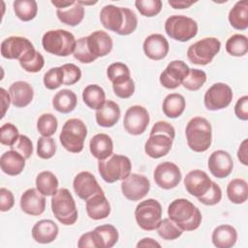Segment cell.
Here are the masks:
<instances>
[{
  "label": "cell",
  "mask_w": 248,
  "mask_h": 248,
  "mask_svg": "<svg viewBox=\"0 0 248 248\" xmlns=\"http://www.w3.org/2000/svg\"><path fill=\"white\" fill-rule=\"evenodd\" d=\"M232 88L223 82L212 84L205 92L203 103L208 110H219L227 108L232 100Z\"/></svg>",
  "instance_id": "cell-11"
},
{
  "label": "cell",
  "mask_w": 248,
  "mask_h": 248,
  "mask_svg": "<svg viewBox=\"0 0 248 248\" xmlns=\"http://www.w3.org/2000/svg\"><path fill=\"white\" fill-rule=\"evenodd\" d=\"M144 54L152 60H162L169 52L168 40L161 34H151L145 38L142 45Z\"/></svg>",
  "instance_id": "cell-21"
},
{
  "label": "cell",
  "mask_w": 248,
  "mask_h": 248,
  "mask_svg": "<svg viewBox=\"0 0 248 248\" xmlns=\"http://www.w3.org/2000/svg\"><path fill=\"white\" fill-rule=\"evenodd\" d=\"M185 135L188 146L195 152L206 151L212 140V128L209 121L202 116H195L187 123Z\"/></svg>",
  "instance_id": "cell-3"
},
{
  "label": "cell",
  "mask_w": 248,
  "mask_h": 248,
  "mask_svg": "<svg viewBox=\"0 0 248 248\" xmlns=\"http://www.w3.org/2000/svg\"><path fill=\"white\" fill-rule=\"evenodd\" d=\"M57 225L49 219H43L38 221L32 228L33 239L41 244H47L55 240L58 235Z\"/></svg>",
  "instance_id": "cell-25"
},
{
  "label": "cell",
  "mask_w": 248,
  "mask_h": 248,
  "mask_svg": "<svg viewBox=\"0 0 248 248\" xmlns=\"http://www.w3.org/2000/svg\"><path fill=\"white\" fill-rule=\"evenodd\" d=\"M168 215L183 232L197 230L202 219L200 209L186 199L172 201L168 207Z\"/></svg>",
  "instance_id": "cell-2"
},
{
  "label": "cell",
  "mask_w": 248,
  "mask_h": 248,
  "mask_svg": "<svg viewBox=\"0 0 248 248\" xmlns=\"http://www.w3.org/2000/svg\"><path fill=\"white\" fill-rule=\"evenodd\" d=\"M237 158L244 166H248V140H243L237 150Z\"/></svg>",
  "instance_id": "cell-58"
},
{
  "label": "cell",
  "mask_w": 248,
  "mask_h": 248,
  "mask_svg": "<svg viewBox=\"0 0 248 248\" xmlns=\"http://www.w3.org/2000/svg\"><path fill=\"white\" fill-rule=\"evenodd\" d=\"M51 210L54 217L63 225H74L78 220L76 202L66 188H60L52 195Z\"/></svg>",
  "instance_id": "cell-6"
},
{
  "label": "cell",
  "mask_w": 248,
  "mask_h": 248,
  "mask_svg": "<svg viewBox=\"0 0 248 248\" xmlns=\"http://www.w3.org/2000/svg\"><path fill=\"white\" fill-rule=\"evenodd\" d=\"M169 5L173 9H187L192 6L196 1H187V0H169Z\"/></svg>",
  "instance_id": "cell-60"
},
{
  "label": "cell",
  "mask_w": 248,
  "mask_h": 248,
  "mask_svg": "<svg viewBox=\"0 0 248 248\" xmlns=\"http://www.w3.org/2000/svg\"><path fill=\"white\" fill-rule=\"evenodd\" d=\"M154 134H164L173 140L175 137V130L173 126L167 121H157L150 131V135Z\"/></svg>",
  "instance_id": "cell-55"
},
{
  "label": "cell",
  "mask_w": 248,
  "mask_h": 248,
  "mask_svg": "<svg viewBox=\"0 0 248 248\" xmlns=\"http://www.w3.org/2000/svg\"><path fill=\"white\" fill-rule=\"evenodd\" d=\"M206 74L200 69H190L187 77L182 81L184 88L190 91H197L205 83Z\"/></svg>",
  "instance_id": "cell-43"
},
{
  "label": "cell",
  "mask_w": 248,
  "mask_h": 248,
  "mask_svg": "<svg viewBox=\"0 0 248 248\" xmlns=\"http://www.w3.org/2000/svg\"><path fill=\"white\" fill-rule=\"evenodd\" d=\"M18 61L23 70L28 73H38L45 65L44 56L35 47L29 49Z\"/></svg>",
  "instance_id": "cell-39"
},
{
  "label": "cell",
  "mask_w": 248,
  "mask_h": 248,
  "mask_svg": "<svg viewBox=\"0 0 248 248\" xmlns=\"http://www.w3.org/2000/svg\"><path fill=\"white\" fill-rule=\"evenodd\" d=\"M82 100L91 109H99L106 102L104 89L97 84H89L82 91Z\"/></svg>",
  "instance_id": "cell-36"
},
{
  "label": "cell",
  "mask_w": 248,
  "mask_h": 248,
  "mask_svg": "<svg viewBox=\"0 0 248 248\" xmlns=\"http://www.w3.org/2000/svg\"><path fill=\"white\" fill-rule=\"evenodd\" d=\"M87 136V128L83 121L78 118L68 119L59 135L62 146L69 152L79 153L83 149L84 140Z\"/></svg>",
  "instance_id": "cell-7"
},
{
  "label": "cell",
  "mask_w": 248,
  "mask_h": 248,
  "mask_svg": "<svg viewBox=\"0 0 248 248\" xmlns=\"http://www.w3.org/2000/svg\"><path fill=\"white\" fill-rule=\"evenodd\" d=\"M73 55L77 60H78L81 63H85V64L91 63L97 59L95 56H93L91 54V52L88 48L86 37H81L77 41Z\"/></svg>",
  "instance_id": "cell-47"
},
{
  "label": "cell",
  "mask_w": 248,
  "mask_h": 248,
  "mask_svg": "<svg viewBox=\"0 0 248 248\" xmlns=\"http://www.w3.org/2000/svg\"><path fill=\"white\" fill-rule=\"evenodd\" d=\"M33 47V44L28 39L19 36H12L6 38L1 43V54L7 59L19 60L29 49Z\"/></svg>",
  "instance_id": "cell-17"
},
{
  "label": "cell",
  "mask_w": 248,
  "mask_h": 248,
  "mask_svg": "<svg viewBox=\"0 0 248 248\" xmlns=\"http://www.w3.org/2000/svg\"><path fill=\"white\" fill-rule=\"evenodd\" d=\"M10 147L12 150H15L22 155L26 160L29 159L33 153V143L25 135H19L16 142Z\"/></svg>",
  "instance_id": "cell-52"
},
{
  "label": "cell",
  "mask_w": 248,
  "mask_h": 248,
  "mask_svg": "<svg viewBox=\"0 0 248 248\" xmlns=\"http://www.w3.org/2000/svg\"><path fill=\"white\" fill-rule=\"evenodd\" d=\"M208 170L217 178L229 176L233 168V161L230 153L225 150H216L208 158Z\"/></svg>",
  "instance_id": "cell-18"
},
{
  "label": "cell",
  "mask_w": 248,
  "mask_h": 248,
  "mask_svg": "<svg viewBox=\"0 0 248 248\" xmlns=\"http://www.w3.org/2000/svg\"><path fill=\"white\" fill-rule=\"evenodd\" d=\"M165 31L169 37L175 41L187 42L198 33V24L196 20L186 16L174 15L167 18L165 22Z\"/></svg>",
  "instance_id": "cell-8"
},
{
  "label": "cell",
  "mask_w": 248,
  "mask_h": 248,
  "mask_svg": "<svg viewBox=\"0 0 248 248\" xmlns=\"http://www.w3.org/2000/svg\"><path fill=\"white\" fill-rule=\"evenodd\" d=\"M107 76L108 78L112 82L115 79L121 78L123 77H129L130 76V70L127 65L121 62H115L110 64L108 67L107 70Z\"/></svg>",
  "instance_id": "cell-54"
},
{
  "label": "cell",
  "mask_w": 248,
  "mask_h": 248,
  "mask_svg": "<svg viewBox=\"0 0 248 248\" xmlns=\"http://www.w3.org/2000/svg\"><path fill=\"white\" fill-rule=\"evenodd\" d=\"M150 190L148 178L142 174L130 173L128 177L122 180L121 191L124 197L132 202L143 199Z\"/></svg>",
  "instance_id": "cell-13"
},
{
  "label": "cell",
  "mask_w": 248,
  "mask_h": 248,
  "mask_svg": "<svg viewBox=\"0 0 248 248\" xmlns=\"http://www.w3.org/2000/svg\"><path fill=\"white\" fill-rule=\"evenodd\" d=\"M190 68L182 60H173L160 75V83L168 89L177 88L187 77Z\"/></svg>",
  "instance_id": "cell-15"
},
{
  "label": "cell",
  "mask_w": 248,
  "mask_h": 248,
  "mask_svg": "<svg viewBox=\"0 0 248 248\" xmlns=\"http://www.w3.org/2000/svg\"><path fill=\"white\" fill-rule=\"evenodd\" d=\"M77 40L75 36L64 29L48 30L42 38L44 49L57 56H68L75 50Z\"/></svg>",
  "instance_id": "cell-4"
},
{
  "label": "cell",
  "mask_w": 248,
  "mask_h": 248,
  "mask_svg": "<svg viewBox=\"0 0 248 248\" xmlns=\"http://www.w3.org/2000/svg\"><path fill=\"white\" fill-rule=\"evenodd\" d=\"M153 178L160 188L170 190L179 184L182 174L177 165L167 161L157 165L153 172Z\"/></svg>",
  "instance_id": "cell-14"
},
{
  "label": "cell",
  "mask_w": 248,
  "mask_h": 248,
  "mask_svg": "<svg viewBox=\"0 0 248 248\" xmlns=\"http://www.w3.org/2000/svg\"><path fill=\"white\" fill-rule=\"evenodd\" d=\"M18 136L17 128L12 123H5L0 128V142L4 145L12 146Z\"/></svg>",
  "instance_id": "cell-51"
},
{
  "label": "cell",
  "mask_w": 248,
  "mask_h": 248,
  "mask_svg": "<svg viewBox=\"0 0 248 248\" xmlns=\"http://www.w3.org/2000/svg\"><path fill=\"white\" fill-rule=\"evenodd\" d=\"M135 6L140 15L152 17L161 12L163 3L161 0H137Z\"/></svg>",
  "instance_id": "cell-46"
},
{
  "label": "cell",
  "mask_w": 248,
  "mask_h": 248,
  "mask_svg": "<svg viewBox=\"0 0 248 248\" xmlns=\"http://www.w3.org/2000/svg\"><path fill=\"white\" fill-rule=\"evenodd\" d=\"M44 84L46 88L54 90L63 84V71L61 67L49 69L44 75Z\"/></svg>",
  "instance_id": "cell-49"
},
{
  "label": "cell",
  "mask_w": 248,
  "mask_h": 248,
  "mask_svg": "<svg viewBox=\"0 0 248 248\" xmlns=\"http://www.w3.org/2000/svg\"><path fill=\"white\" fill-rule=\"evenodd\" d=\"M226 50L232 56H244L248 51L247 37L242 34H234L226 42Z\"/></svg>",
  "instance_id": "cell-41"
},
{
  "label": "cell",
  "mask_w": 248,
  "mask_h": 248,
  "mask_svg": "<svg viewBox=\"0 0 248 248\" xmlns=\"http://www.w3.org/2000/svg\"><path fill=\"white\" fill-rule=\"evenodd\" d=\"M21 210L32 216H39L46 209V198L35 188L27 189L20 197Z\"/></svg>",
  "instance_id": "cell-20"
},
{
  "label": "cell",
  "mask_w": 248,
  "mask_h": 248,
  "mask_svg": "<svg viewBox=\"0 0 248 248\" xmlns=\"http://www.w3.org/2000/svg\"><path fill=\"white\" fill-rule=\"evenodd\" d=\"M56 15L62 23L76 26L78 25L84 17V7L78 1H75L74 5L68 8L56 10Z\"/></svg>",
  "instance_id": "cell-35"
},
{
  "label": "cell",
  "mask_w": 248,
  "mask_h": 248,
  "mask_svg": "<svg viewBox=\"0 0 248 248\" xmlns=\"http://www.w3.org/2000/svg\"><path fill=\"white\" fill-rule=\"evenodd\" d=\"M221 43L217 38L208 37L202 39L188 47L187 57L196 65H207L220 51Z\"/></svg>",
  "instance_id": "cell-10"
},
{
  "label": "cell",
  "mask_w": 248,
  "mask_h": 248,
  "mask_svg": "<svg viewBox=\"0 0 248 248\" xmlns=\"http://www.w3.org/2000/svg\"><path fill=\"white\" fill-rule=\"evenodd\" d=\"M15 204V198L13 193L6 189L1 188L0 189V210L2 212L9 211Z\"/></svg>",
  "instance_id": "cell-56"
},
{
  "label": "cell",
  "mask_w": 248,
  "mask_h": 248,
  "mask_svg": "<svg viewBox=\"0 0 248 248\" xmlns=\"http://www.w3.org/2000/svg\"><path fill=\"white\" fill-rule=\"evenodd\" d=\"M135 218L139 227L144 231H154L162 220V205L154 199L140 202L135 209Z\"/></svg>",
  "instance_id": "cell-9"
},
{
  "label": "cell",
  "mask_w": 248,
  "mask_h": 248,
  "mask_svg": "<svg viewBox=\"0 0 248 248\" xmlns=\"http://www.w3.org/2000/svg\"><path fill=\"white\" fill-rule=\"evenodd\" d=\"M13 6L16 16L22 21L32 20L38 12V4L35 0H16Z\"/></svg>",
  "instance_id": "cell-40"
},
{
  "label": "cell",
  "mask_w": 248,
  "mask_h": 248,
  "mask_svg": "<svg viewBox=\"0 0 248 248\" xmlns=\"http://www.w3.org/2000/svg\"><path fill=\"white\" fill-rule=\"evenodd\" d=\"M58 127L56 117L51 113H43L37 121V129L43 137H51Z\"/></svg>",
  "instance_id": "cell-44"
},
{
  "label": "cell",
  "mask_w": 248,
  "mask_h": 248,
  "mask_svg": "<svg viewBox=\"0 0 248 248\" xmlns=\"http://www.w3.org/2000/svg\"><path fill=\"white\" fill-rule=\"evenodd\" d=\"M0 94H1V100H2V108H3L2 116L1 117L3 118L5 116L6 110L9 108L10 103H12V102H11L10 94L4 88H0Z\"/></svg>",
  "instance_id": "cell-59"
},
{
  "label": "cell",
  "mask_w": 248,
  "mask_h": 248,
  "mask_svg": "<svg viewBox=\"0 0 248 248\" xmlns=\"http://www.w3.org/2000/svg\"><path fill=\"white\" fill-rule=\"evenodd\" d=\"M150 121L149 113L145 108L140 105L130 107L124 115L123 125L127 133L133 136L141 135Z\"/></svg>",
  "instance_id": "cell-12"
},
{
  "label": "cell",
  "mask_w": 248,
  "mask_h": 248,
  "mask_svg": "<svg viewBox=\"0 0 248 248\" xmlns=\"http://www.w3.org/2000/svg\"><path fill=\"white\" fill-rule=\"evenodd\" d=\"M221 199H222V190L220 186L214 181L211 182V185L208 191L202 197L198 198L199 202L205 205H215L220 202Z\"/></svg>",
  "instance_id": "cell-50"
},
{
  "label": "cell",
  "mask_w": 248,
  "mask_h": 248,
  "mask_svg": "<svg viewBox=\"0 0 248 248\" xmlns=\"http://www.w3.org/2000/svg\"><path fill=\"white\" fill-rule=\"evenodd\" d=\"M227 196L229 200L235 204H241L248 198V184L242 178L231 180L227 186Z\"/></svg>",
  "instance_id": "cell-37"
},
{
  "label": "cell",
  "mask_w": 248,
  "mask_h": 248,
  "mask_svg": "<svg viewBox=\"0 0 248 248\" xmlns=\"http://www.w3.org/2000/svg\"><path fill=\"white\" fill-rule=\"evenodd\" d=\"M56 152V144L50 137H41L37 142V154L42 159H50Z\"/></svg>",
  "instance_id": "cell-48"
},
{
  "label": "cell",
  "mask_w": 248,
  "mask_h": 248,
  "mask_svg": "<svg viewBox=\"0 0 248 248\" xmlns=\"http://www.w3.org/2000/svg\"><path fill=\"white\" fill-rule=\"evenodd\" d=\"M186 107L185 98L178 93H170L167 95L163 101V112L169 118L179 117Z\"/></svg>",
  "instance_id": "cell-34"
},
{
  "label": "cell",
  "mask_w": 248,
  "mask_h": 248,
  "mask_svg": "<svg viewBox=\"0 0 248 248\" xmlns=\"http://www.w3.org/2000/svg\"><path fill=\"white\" fill-rule=\"evenodd\" d=\"M91 233L95 248H111L118 241V231L110 224L98 226Z\"/></svg>",
  "instance_id": "cell-26"
},
{
  "label": "cell",
  "mask_w": 248,
  "mask_h": 248,
  "mask_svg": "<svg viewBox=\"0 0 248 248\" xmlns=\"http://www.w3.org/2000/svg\"><path fill=\"white\" fill-rule=\"evenodd\" d=\"M9 94L11 102L15 107L24 108L32 102L34 90L28 82L18 80L10 85Z\"/></svg>",
  "instance_id": "cell-24"
},
{
  "label": "cell",
  "mask_w": 248,
  "mask_h": 248,
  "mask_svg": "<svg viewBox=\"0 0 248 248\" xmlns=\"http://www.w3.org/2000/svg\"><path fill=\"white\" fill-rule=\"evenodd\" d=\"M112 89L117 97L127 99L130 98L135 92V82L131 76L123 77L112 81Z\"/></svg>",
  "instance_id": "cell-45"
},
{
  "label": "cell",
  "mask_w": 248,
  "mask_h": 248,
  "mask_svg": "<svg viewBox=\"0 0 248 248\" xmlns=\"http://www.w3.org/2000/svg\"><path fill=\"white\" fill-rule=\"evenodd\" d=\"M36 189L44 196H52L58 190V179L51 171H42L36 177Z\"/></svg>",
  "instance_id": "cell-38"
},
{
  "label": "cell",
  "mask_w": 248,
  "mask_h": 248,
  "mask_svg": "<svg viewBox=\"0 0 248 248\" xmlns=\"http://www.w3.org/2000/svg\"><path fill=\"white\" fill-rule=\"evenodd\" d=\"M172 140H173L164 134L149 135V138L144 144V151L153 159L164 157L170 151Z\"/></svg>",
  "instance_id": "cell-23"
},
{
  "label": "cell",
  "mask_w": 248,
  "mask_h": 248,
  "mask_svg": "<svg viewBox=\"0 0 248 248\" xmlns=\"http://www.w3.org/2000/svg\"><path fill=\"white\" fill-rule=\"evenodd\" d=\"M75 1H69V0H55L51 1V4L57 8V10H62L65 8H68L72 5H74Z\"/></svg>",
  "instance_id": "cell-62"
},
{
  "label": "cell",
  "mask_w": 248,
  "mask_h": 248,
  "mask_svg": "<svg viewBox=\"0 0 248 248\" xmlns=\"http://www.w3.org/2000/svg\"><path fill=\"white\" fill-rule=\"evenodd\" d=\"M211 240L217 248H231L236 243L237 232L231 225H220L212 232Z\"/></svg>",
  "instance_id": "cell-31"
},
{
  "label": "cell",
  "mask_w": 248,
  "mask_h": 248,
  "mask_svg": "<svg viewBox=\"0 0 248 248\" xmlns=\"http://www.w3.org/2000/svg\"><path fill=\"white\" fill-rule=\"evenodd\" d=\"M87 215L93 220L107 218L110 213V205L104 193H99L85 201Z\"/></svg>",
  "instance_id": "cell-27"
},
{
  "label": "cell",
  "mask_w": 248,
  "mask_h": 248,
  "mask_svg": "<svg viewBox=\"0 0 248 248\" xmlns=\"http://www.w3.org/2000/svg\"><path fill=\"white\" fill-rule=\"evenodd\" d=\"M61 68L63 71V84L73 85L80 79L81 71L77 65L73 63H67L62 65Z\"/></svg>",
  "instance_id": "cell-53"
},
{
  "label": "cell",
  "mask_w": 248,
  "mask_h": 248,
  "mask_svg": "<svg viewBox=\"0 0 248 248\" xmlns=\"http://www.w3.org/2000/svg\"><path fill=\"white\" fill-rule=\"evenodd\" d=\"M25 158L15 150H9L2 154L0 167L4 173L8 175H17L21 173L25 167Z\"/></svg>",
  "instance_id": "cell-30"
},
{
  "label": "cell",
  "mask_w": 248,
  "mask_h": 248,
  "mask_svg": "<svg viewBox=\"0 0 248 248\" xmlns=\"http://www.w3.org/2000/svg\"><path fill=\"white\" fill-rule=\"evenodd\" d=\"M73 188L77 196L84 201L96 194L104 193L95 176L89 171L78 172L74 178Z\"/></svg>",
  "instance_id": "cell-16"
},
{
  "label": "cell",
  "mask_w": 248,
  "mask_h": 248,
  "mask_svg": "<svg viewBox=\"0 0 248 248\" xmlns=\"http://www.w3.org/2000/svg\"><path fill=\"white\" fill-rule=\"evenodd\" d=\"M212 180L206 172L201 170H193L189 171L184 178V186L187 192L196 197H202L210 188Z\"/></svg>",
  "instance_id": "cell-19"
},
{
  "label": "cell",
  "mask_w": 248,
  "mask_h": 248,
  "mask_svg": "<svg viewBox=\"0 0 248 248\" xmlns=\"http://www.w3.org/2000/svg\"><path fill=\"white\" fill-rule=\"evenodd\" d=\"M95 117L98 125L105 128L112 127L120 118L119 106L115 102L108 100L99 109L96 110Z\"/></svg>",
  "instance_id": "cell-28"
},
{
  "label": "cell",
  "mask_w": 248,
  "mask_h": 248,
  "mask_svg": "<svg viewBox=\"0 0 248 248\" xmlns=\"http://www.w3.org/2000/svg\"><path fill=\"white\" fill-rule=\"evenodd\" d=\"M78 99L74 91L70 89H62L58 91L52 98V107L61 113H69L77 107Z\"/></svg>",
  "instance_id": "cell-32"
},
{
  "label": "cell",
  "mask_w": 248,
  "mask_h": 248,
  "mask_svg": "<svg viewBox=\"0 0 248 248\" xmlns=\"http://www.w3.org/2000/svg\"><path fill=\"white\" fill-rule=\"evenodd\" d=\"M87 38V46L93 56L96 58L108 55L113 46L111 37L105 31L97 30L91 33Z\"/></svg>",
  "instance_id": "cell-22"
},
{
  "label": "cell",
  "mask_w": 248,
  "mask_h": 248,
  "mask_svg": "<svg viewBox=\"0 0 248 248\" xmlns=\"http://www.w3.org/2000/svg\"><path fill=\"white\" fill-rule=\"evenodd\" d=\"M89 149L91 154L100 160L108 158L113 151V142L111 138L107 134H97L91 138L89 141Z\"/></svg>",
  "instance_id": "cell-29"
},
{
  "label": "cell",
  "mask_w": 248,
  "mask_h": 248,
  "mask_svg": "<svg viewBox=\"0 0 248 248\" xmlns=\"http://www.w3.org/2000/svg\"><path fill=\"white\" fill-rule=\"evenodd\" d=\"M98 170L104 181L114 183L130 175L132 163L127 156L112 153L108 158L98 162Z\"/></svg>",
  "instance_id": "cell-5"
},
{
  "label": "cell",
  "mask_w": 248,
  "mask_h": 248,
  "mask_svg": "<svg viewBox=\"0 0 248 248\" xmlns=\"http://www.w3.org/2000/svg\"><path fill=\"white\" fill-rule=\"evenodd\" d=\"M234 113L240 120H248V96L239 98L234 106Z\"/></svg>",
  "instance_id": "cell-57"
},
{
  "label": "cell",
  "mask_w": 248,
  "mask_h": 248,
  "mask_svg": "<svg viewBox=\"0 0 248 248\" xmlns=\"http://www.w3.org/2000/svg\"><path fill=\"white\" fill-rule=\"evenodd\" d=\"M137 247H161V245L151 237H144L137 243Z\"/></svg>",
  "instance_id": "cell-61"
},
{
  "label": "cell",
  "mask_w": 248,
  "mask_h": 248,
  "mask_svg": "<svg viewBox=\"0 0 248 248\" xmlns=\"http://www.w3.org/2000/svg\"><path fill=\"white\" fill-rule=\"evenodd\" d=\"M158 234L165 240H174L181 236L183 231L170 218L161 220L156 228Z\"/></svg>",
  "instance_id": "cell-42"
},
{
  "label": "cell",
  "mask_w": 248,
  "mask_h": 248,
  "mask_svg": "<svg viewBox=\"0 0 248 248\" xmlns=\"http://www.w3.org/2000/svg\"><path fill=\"white\" fill-rule=\"evenodd\" d=\"M100 20L106 29L122 36L133 33L138 26V17L132 10L114 5L102 8Z\"/></svg>",
  "instance_id": "cell-1"
},
{
  "label": "cell",
  "mask_w": 248,
  "mask_h": 248,
  "mask_svg": "<svg viewBox=\"0 0 248 248\" xmlns=\"http://www.w3.org/2000/svg\"><path fill=\"white\" fill-rule=\"evenodd\" d=\"M231 25L236 30H245L248 27V2L238 1L231 9L229 16Z\"/></svg>",
  "instance_id": "cell-33"
}]
</instances>
